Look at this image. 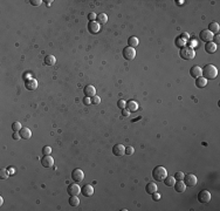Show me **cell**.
I'll return each instance as SVG.
<instances>
[{
  "instance_id": "1",
  "label": "cell",
  "mask_w": 220,
  "mask_h": 211,
  "mask_svg": "<svg viewBox=\"0 0 220 211\" xmlns=\"http://www.w3.org/2000/svg\"><path fill=\"white\" fill-rule=\"evenodd\" d=\"M201 75L206 80H214L218 76V69L213 64H206L201 68Z\"/></svg>"
},
{
  "instance_id": "2",
  "label": "cell",
  "mask_w": 220,
  "mask_h": 211,
  "mask_svg": "<svg viewBox=\"0 0 220 211\" xmlns=\"http://www.w3.org/2000/svg\"><path fill=\"white\" fill-rule=\"evenodd\" d=\"M166 176H168V171H166V169H165L164 167H162V165H158V167H156V168L152 170V177H154V179L157 181V182H163V181L166 178Z\"/></svg>"
},
{
  "instance_id": "3",
  "label": "cell",
  "mask_w": 220,
  "mask_h": 211,
  "mask_svg": "<svg viewBox=\"0 0 220 211\" xmlns=\"http://www.w3.org/2000/svg\"><path fill=\"white\" fill-rule=\"evenodd\" d=\"M179 55H180V57L184 59V60H192V59H194V56H196V52H194V49H193L192 47H186V46H185V47L180 48Z\"/></svg>"
},
{
  "instance_id": "4",
  "label": "cell",
  "mask_w": 220,
  "mask_h": 211,
  "mask_svg": "<svg viewBox=\"0 0 220 211\" xmlns=\"http://www.w3.org/2000/svg\"><path fill=\"white\" fill-rule=\"evenodd\" d=\"M123 57L125 59V60H128V61H130V60H133L135 59V56H136V50H135V48H132V47H125L124 49H123Z\"/></svg>"
},
{
  "instance_id": "5",
  "label": "cell",
  "mask_w": 220,
  "mask_h": 211,
  "mask_svg": "<svg viewBox=\"0 0 220 211\" xmlns=\"http://www.w3.org/2000/svg\"><path fill=\"white\" fill-rule=\"evenodd\" d=\"M183 181H185L184 183H185L186 186H194V185L197 184V182H198L196 175H193V174H187V175H185L184 178H183Z\"/></svg>"
},
{
  "instance_id": "6",
  "label": "cell",
  "mask_w": 220,
  "mask_h": 211,
  "mask_svg": "<svg viewBox=\"0 0 220 211\" xmlns=\"http://www.w3.org/2000/svg\"><path fill=\"white\" fill-rule=\"evenodd\" d=\"M198 200L200 203H208L211 200V192L208 190H201L199 193H198Z\"/></svg>"
},
{
  "instance_id": "7",
  "label": "cell",
  "mask_w": 220,
  "mask_h": 211,
  "mask_svg": "<svg viewBox=\"0 0 220 211\" xmlns=\"http://www.w3.org/2000/svg\"><path fill=\"white\" fill-rule=\"evenodd\" d=\"M71 178L73 181H75V182H82L83 178H85V172L82 171V169H74L71 172Z\"/></svg>"
},
{
  "instance_id": "8",
  "label": "cell",
  "mask_w": 220,
  "mask_h": 211,
  "mask_svg": "<svg viewBox=\"0 0 220 211\" xmlns=\"http://www.w3.org/2000/svg\"><path fill=\"white\" fill-rule=\"evenodd\" d=\"M199 38H200V40H203L204 42H210V41L213 40V33L210 32L208 29H204V31L200 32Z\"/></svg>"
},
{
  "instance_id": "9",
  "label": "cell",
  "mask_w": 220,
  "mask_h": 211,
  "mask_svg": "<svg viewBox=\"0 0 220 211\" xmlns=\"http://www.w3.org/2000/svg\"><path fill=\"white\" fill-rule=\"evenodd\" d=\"M68 193L70 196H78L80 192H81V188L78 183H71L69 186H68Z\"/></svg>"
},
{
  "instance_id": "10",
  "label": "cell",
  "mask_w": 220,
  "mask_h": 211,
  "mask_svg": "<svg viewBox=\"0 0 220 211\" xmlns=\"http://www.w3.org/2000/svg\"><path fill=\"white\" fill-rule=\"evenodd\" d=\"M25 86H26V89L28 90H35L38 88V81L33 78H28L25 80Z\"/></svg>"
},
{
  "instance_id": "11",
  "label": "cell",
  "mask_w": 220,
  "mask_h": 211,
  "mask_svg": "<svg viewBox=\"0 0 220 211\" xmlns=\"http://www.w3.org/2000/svg\"><path fill=\"white\" fill-rule=\"evenodd\" d=\"M112 154L115 156H123L125 154V147L123 144H121V143L115 144L114 148H112Z\"/></svg>"
},
{
  "instance_id": "12",
  "label": "cell",
  "mask_w": 220,
  "mask_h": 211,
  "mask_svg": "<svg viewBox=\"0 0 220 211\" xmlns=\"http://www.w3.org/2000/svg\"><path fill=\"white\" fill-rule=\"evenodd\" d=\"M41 164L45 168H52L54 165V158L50 155H45L43 158L41 160Z\"/></svg>"
},
{
  "instance_id": "13",
  "label": "cell",
  "mask_w": 220,
  "mask_h": 211,
  "mask_svg": "<svg viewBox=\"0 0 220 211\" xmlns=\"http://www.w3.org/2000/svg\"><path fill=\"white\" fill-rule=\"evenodd\" d=\"M100 29H101V26H100V24L97 21H89V24H88V31L90 33L97 34L100 32Z\"/></svg>"
},
{
  "instance_id": "14",
  "label": "cell",
  "mask_w": 220,
  "mask_h": 211,
  "mask_svg": "<svg viewBox=\"0 0 220 211\" xmlns=\"http://www.w3.org/2000/svg\"><path fill=\"white\" fill-rule=\"evenodd\" d=\"M83 93H85V96H86V97H90V99H91L93 96L96 95V89H95V87H94L93 85H88V86L85 87Z\"/></svg>"
},
{
  "instance_id": "15",
  "label": "cell",
  "mask_w": 220,
  "mask_h": 211,
  "mask_svg": "<svg viewBox=\"0 0 220 211\" xmlns=\"http://www.w3.org/2000/svg\"><path fill=\"white\" fill-rule=\"evenodd\" d=\"M81 192H82V195H83L85 197H90V196H93V193H94V188H93L90 184H86V185L82 186Z\"/></svg>"
},
{
  "instance_id": "16",
  "label": "cell",
  "mask_w": 220,
  "mask_h": 211,
  "mask_svg": "<svg viewBox=\"0 0 220 211\" xmlns=\"http://www.w3.org/2000/svg\"><path fill=\"white\" fill-rule=\"evenodd\" d=\"M19 134H20L21 138H24V139H28V138L32 137V131H31V129L27 128V127H22L21 130L19 131Z\"/></svg>"
},
{
  "instance_id": "17",
  "label": "cell",
  "mask_w": 220,
  "mask_h": 211,
  "mask_svg": "<svg viewBox=\"0 0 220 211\" xmlns=\"http://www.w3.org/2000/svg\"><path fill=\"white\" fill-rule=\"evenodd\" d=\"M190 75L192 78H196V79L199 78V76H201V68L199 66H193L190 69Z\"/></svg>"
},
{
  "instance_id": "18",
  "label": "cell",
  "mask_w": 220,
  "mask_h": 211,
  "mask_svg": "<svg viewBox=\"0 0 220 211\" xmlns=\"http://www.w3.org/2000/svg\"><path fill=\"white\" fill-rule=\"evenodd\" d=\"M205 50H206V53H208V54H213V53L217 52V45H215L213 41L206 42V45H205Z\"/></svg>"
},
{
  "instance_id": "19",
  "label": "cell",
  "mask_w": 220,
  "mask_h": 211,
  "mask_svg": "<svg viewBox=\"0 0 220 211\" xmlns=\"http://www.w3.org/2000/svg\"><path fill=\"white\" fill-rule=\"evenodd\" d=\"M158 190V186H157V184L156 183H148L146 184V186H145V191L148 192V193H150V195H152L154 192H156Z\"/></svg>"
},
{
  "instance_id": "20",
  "label": "cell",
  "mask_w": 220,
  "mask_h": 211,
  "mask_svg": "<svg viewBox=\"0 0 220 211\" xmlns=\"http://www.w3.org/2000/svg\"><path fill=\"white\" fill-rule=\"evenodd\" d=\"M207 85V80L204 76H199L196 79V87L197 88H204Z\"/></svg>"
},
{
  "instance_id": "21",
  "label": "cell",
  "mask_w": 220,
  "mask_h": 211,
  "mask_svg": "<svg viewBox=\"0 0 220 211\" xmlns=\"http://www.w3.org/2000/svg\"><path fill=\"white\" fill-rule=\"evenodd\" d=\"M173 186H175V189H176L177 192H184L186 190V185H185V183L183 181H177Z\"/></svg>"
},
{
  "instance_id": "22",
  "label": "cell",
  "mask_w": 220,
  "mask_h": 211,
  "mask_svg": "<svg viewBox=\"0 0 220 211\" xmlns=\"http://www.w3.org/2000/svg\"><path fill=\"white\" fill-rule=\"evenodd\" d=\"M208 31L210 32H212L213 34L215 33H219V31H220V26H219V24L217 22V21H212L210 25H208Z\"/></svg>"
},
{
  "instance_id": "23",
  "label": "cell",
  "mask_w": 220,
  "mask_h": 211,
  "mask_svg": "<svg viewBox=\"0 0 220 211\" xmlns=\"http://www.w3.org/2000/svg\"><path fill=\"white\" fill-rule=\"evenodd\" d=\"M186 42H187V39H185L184 36H178L177 39H176V46L177 47H179V48H183V47H185V45H186Z\"/></svg>"
},
{
  "instance_id": "24",
  "label": "cell",
  "mask_w": 220,
  "mask_h": 211,
  "mask_svg": "<svg viewBox=\"0 0 220 211\" xmlns=\"http://www.w3.org/2000/svg\"><path fill=\"white\" fill-rule=\"evenodd\" d=\"M55 62H56V57H55L54 55H47V56L45 57V63H46L47 66H54Z\"/></svg>"
},
{
  "instance_id": "25",
  "label": "cell",
  "mask_w": 220,
  "mask_h": 211,
  "mask_svg": "<svg viewBox=\"0 0 220 211\" xmlns=\"http://www.w3.org/2000/svg\"><path fill=\"white\" fill-rule=\"evenodd\" d=\"M126 109H129L130 111H136L138 109V103L131 100V101L126 102Z\"/></svg>"
},
{
  "instance_id": "26",
  "label": "cell",
  "mask_w": 220,
  "mask_h": 211,
  "mask_svg": "<svg viewBox=\"0 0 220 211\" xmlns=\"http://www.w3.org/2000/svg\"><path fill=\"white\" fill-rule=\"evenodd\" d=\"M138 43H139V40H138L136 36H130L129 40H128V45H129V47L135 48L136 46H138Z\"/></svg>"
},
{
  "instance_id": "27",
  "label": "cell",
  "mask_w": 220,
  "mask_h": 211,
  "mask_svg": "<svg viewBox=\"0 0 220 211\" xmlns=\"http://www.w3.org/2000/svg\"><path fill=\"white\" fill-rule=\"evenodd\" d=\"M163 182H164L165 185H168V186H173L175 183H176V178H175V176H166V178H165Z\"/></svg>"
},
{
  "instance_id": "28",
  "label": "cell",
  "mask_w": 220,
  "mask_h": 211,
  "mask_svg": "<svg viewBox=\"0 0 220 211\" xmlns=\"http://www.w3.org/2000/svg\"><path fill=\"white\" fill-rule=\"evenodd\" d=\"M96 19H97V22H98V24H105V22L108 21V17H107L105 13H100V14H97Z\"/></svg>"
},
{
  "instance_id": "29",
  "label": "cell",
  "mask_w": 220,
  "mask_h": 211,
  "mask_svg": "<svg viewBox=\"0 0 220 211\" xmlns=\"http://www.w3.org/2000/svg\"><path fill=\"white\" fill-rule=\"evenodd\" d=\"M69 204H70V206H78V205L80 204L79 197H78V196H70V198H69Z\"/></svg>"
},
{
  "instance_id": "30",
  "label": "cell",
  "mask_w": 220,
  "mask_h": 211,
  "mask_svg": "<svg viewBox=\"0 0 220 211\" xmlns=\"http://www.w3.org/2000/svg\"><path fill=\"white\" fill-rule=\"evenodd\" d=\"M10 176V172H8V169H5L3 168L0 170V178L1 179H7V177Z\"/></svg>"
},
{
  "instance_id": "31",
  "label": "cell",
  "mask_w": 220,
  "mask_h": 211,
  "mask_svg": "<svg viewBox=\"0 0 220 211\" xmlns=\"http://www.w3.org/2000/svg\"><path fill=\"white\" fill-rule=\"evenodd\" d=\"M21 128H22V125H21V123H20V122L15 121V122H13V123H12V130H13V131H20V130H21Z\"/></svg>"
},
{
  "instance_id": "32",
  "label": "cell",
  "mask_w": 220,
  "mask_h": 211,
  "mask_svg": "<svg viewBox=\"0 0 220 211\" xmlns=\"http://www.w3.org/2000/svg\"><path fill=\"white\" fill-rule=\"evenodd\" d=\"M101 103V97L100 96H93L91 97V104H94V106H97V104H100Z\"/></svg>"
},
{
  "instance_id": "33",
  "label": "cell",
  "mask_w": 220,
  "mask_h": 211,
  "mask_svg": "<svg viewBox=\"0 0 220 211\" xmlns=\"http://www.w3.org/2000/svg\"><path fill=\"white\" fill-rule=\"evenodd\" d=\"M184 176H185V174L183 171H177L175 175V178H176V181H183Z\"/></svg>"
},
{
  "instance_id": "34",
  "label": "cell",
  "mask_w": 220,
  "mask_h": 211,
  "mask_svg": "<svg viewBox=\"0 0 220 211\" xmlns=\"http://www.w3.org/2000/svg\"><path fill=\"white\" fill-rule=\"evenodd\" d=\"M50 153H52V148H50V147L46 146V147L42 148V154H43V156H45V155H50Z\"/></svg>"
},
{
  "instance_id": "35",
  "label": "cell",
  "mask_w": 220,
  "mask_h": 211,
  "mask_svg": "<svg viewBox=\"0 0 220 211\" xmlns=\"http://www.w3.org/2000/svg\"><path fill=\"white\" fill-rule=\"evenodd\" d=\"M117 107L121 108V109H124V108L126 107V102H125L124 100H118V102H117Z\"/></svg>"
},
{
  "instance_id": "36",
  "label": "cell",
  "mask_w": 220,
  "mask_h": 211,
  "mask_svg": "<svg viewBox=\"0 0 220 211\" xmlns=\"http://www.w3.org/2000/svg\"><path fill=\"white\" fill-rule=\"evenodd\" d=\"M133 153H135V148H133V147L129 146V147L125 148V154H126V155H132Z\"/></svg>"
},
{
  "instance_id": "37",
  "label": "cell",
  "mask_w": 220,
  "mask_h": 211,
  "mask_svg": "<svg viewBox=\"0 0 220 211\" xmlns=\"http://www.w3.org/2000/svg\"><path fill=\"white\" fill-rule=\"evenodd\" d=\"M31 5H33V6H40L41 4H42V1L41 0H31Z\"/></svg>"
},
{
  "instance_id": "38",
  "label": "cell",
  "mask_w": 220,
  "mask_h": 211,
  "mask_svg": "<svg viewBox=\"0 0 220 211\" xmlns=\"http://www.w3.org/2000/svg\"><path fill=\"white\" fill-rule=\"evenodd\" d=\"M152 199H154L155 202H158V200L161 199V195H159L157 191H156V192H154V193H152Z\"/></svg>"
},
{
  "instance_id": "39",
  "label": "cell",
  "mask_w": 220,
  "mask_h": 211,
  "mask_svg": "<svg viewBox=\"0 0 220 211\" xmlns=\"http://www.w3.org/2000/svg\"><path fill=\"white\" fill-rule=\"evenodd\" d=\"M96 17H97V15H96L94 12H91V13H89V14H88V19H89V21H95Z\"/></svg>"
},
{
  "instance_id": "40",
  "label": "cell",
  "mask_w": 220,
  "mask_h": 211,
  "mask_svg": "<svg viewBox=\"0 0 220 211\" xmlns=\"http://www.w3.org/2000/svg\"><path fill=\"white\" fill-rule=\"evenodd\" d=\"M122 115H123L124 117H128V116L130 115V110H129V109H126V108L122 109Z\"/></svg>"
},
{
  "instance_id": "41",
  "label": "cell",
  "mask_w": 220,
  "mask_h": 211,
  "mask_svg": "<svg viewBox=\"0 0 220 211\" xmlns=\"http://www.w3.org/2000/svg\"><path fill=\"white\" fill-rule=\"evenodd\" d=\"M219 39H220V38H219V33H217V34L213 36V40H214V43H215V45H218V43L220 42V40H219Z\"/></svg>"
},
{
  "instance_id": "42",
  "label": "cell",
  "mask_w": 220,
  "mask_h": 211,
  "mask_svg": "<svg viewBox=\"0 0 220 211\" xmlns=\"http://www.w3.org/2000/svg\"><path fill=\"white\" fill-rule=\"evenodd\" d=\"M12 137H13V139H19V138H21V136H20V134L18 132V131H14V134L12 135Z\"/></svg>"
},
{
  "instance_id": "43",
  "label": "cell",
  "mask_w": 220,
  "mask_h": 211,
  "mask_svg": "<svg viewBox=\"0 0 220 211\" xmlns=\"http://www.w3.org/2000/svg\"><path fill=\"white\" fill-rule=\"evenodd\" d=\"M83 103L87 104V106H88V104H91V99H90V97H85V99H83Z\"/></svg>"
},
{
  "instance_id": "44",
  "label": "cell",
  "mask_w": 220,
  "mask_h": 211,
  "mask_svg": "<svg viewBox=\"0 0 220 211\" xmlns=\"http://www.w3.org/2000/svg\"><path fill=\"white\" fill-rule=\"evenodd\" d=\"M8 172H10V175H14L15 174V170H14V168H8Z\"/></svg>"
},
{
  "instance_id": "45",
  "label": "cell",
  "mask_w": 220,
  "mask_h": 211,
  "mask_svg": "<svg viewBox=\"0 0 220 211\" xmlns=\"http://www.w3.org/2000/svg\"><path fill=\"white\" fill-rule=\"evenodd\" d=\"M182 36H184L185 39H189V36H190V35H189L187 33H183V34H182Z\"/></svg>"
},
{
  "instance_id": "46",
  "label": "cell",
  "mask_w": 220,
  "mask_h": 211,
  "mask_svg": "<svg viewBox=\"0 0 220 211\" xmlns=\"http://www.w3.org/2000/svg\"><path fill=\"white\" fill-rule=\"evenodd\" d=\"M3 203H4V199H3V197H0V205H3Z\"/></svg>"
}]
</instances>
